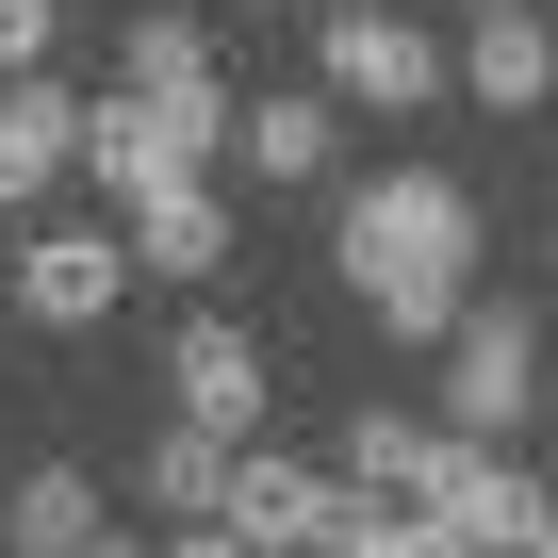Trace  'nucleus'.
<instances>
[{
  "mask_svg": "<svg viewBox=\"0 0 558 558\" xmlns=\"http://www.w3.org/2000/svg\"><path fill=\"white\" fill-rule=\"evenodd\" d=\"M329 246H345V296L378 313V345H444L460 296H476V197L444 165H378Z\"/></svg>",
  "mask_w": 558,
  "mask_h": 558,
  "instance_id": "1",
  "label": "nucleus"
},
{
  "mask_svg": "<svg viewBox=\"0 0 558 558\" xmlns=\"http://www.w3.org/2000/svg\"><path fill=\"white\" fill-rule=\"evenodd\" d=\"M230 165V83H181V99H83V181H99V214H132V197H165V181H214Z\"/></svg>",
  "mask_w": 558,
  "mask_h": 558,
  "instance_id": "2",
  "label": "nucleus"
},
{
  "mask_svg": "<svg viewBox=\"0 0 558 558\" xmlns=\"http://www.w3.org/2000/svg\"><path fill=\"white\" fill-rule=\"evenodd\" d=\"M313 83H329L345 116H427V99H460V83H444V34L395 17V0H345V17L313 34Z\"/></svg>",
  "mask_w": 558,
  "mask_h": 558,
  "instance_id": "3",
  "label": "nucleus"
},
{
  "mask_svg": "<svg viewBox=\"0 0 558 558\" xmlns=\"http://www.w3.org/2000/svg\"><path fill=\"white\" fill-rule=\"evenodd\" d=\"M0 296H17L34 329H99V313L132 296V230H116V214H34L17 263H0Z\"/></svg>",
  "mask_w": 558,
  "mask_h": 558,
  "instance_id": "4",
  "label": "nucleus"
},
{
  "mask_svg": "<svg viewBox=\"0 0 558 558\" xmlns=\"http://www.w3.org/2000/svg\"><path fill=\"white\" fill-rule=\"evenodd\" d=\"M525 411H542V329L460 296V329H444V411H427V427H444V444H509Z\"/></svg>",
  "mask_w": 558,
  "mask_h": 558,
  "instance_id": "5",
  "label": "nucleus"
},
{
  "mask_svg": "<svg viewBox=\"0 0 558 558\" xmlns=\"http://www.w3.org/2000/svg\"><path fill=\"white\" fill-rule=\"evenodd\" d=\"M411 509H427L444 542H476V558H525V525H542L558 493H542V476H525L509 444H444V476H427Z\"/></svg>",
  "mask_w": 558,
  "mask_h": 558,
  "instance_id": "6",
  "label": "nucleus"
},
{
  "mask_svg": "<svg viewBox=\"0 0 558 558\" xmlns=\"http://www.w3.org/2000/svg\"><path fill=\"white\" fill-rule=\"evenodd\" d=\"M345 476L329 460H279V444H230V493H214V525H246V542H345Z\"/></svg>",
  "mask_w": 558,
  "mask_h": 558,
  "instance_id": "7",
  "label": "nucleus"
},
{
  "mask_svg": "<svg viewBox=\"0 0 558 558\" xmlns=\"http://www.w3.org/2000/svg\"><path fill=\"white\" fill-rule=\"evenodd\" d=\"M165 395H181V427H214V444H263V395H279V378H263V345H246L230 313H197V329L165 345Z\"/></svg>",
  "mask_w": 558,
  "mask_h": 558,
  "instance_id": "8",
  "label": "nucleus"
},
{
  "mask_svg": "<svg viewBox=\"0 0 558 558\" xmlns=\"http://www.w3.org/2000/svg\"><path fill=\"white\" fill-rule=\"evenodd\" d=\"M50 181H83V99L50 66H17V83H0V230H17Z\"/></svg>",
  "mask_w": 558,
  "mask_h": 558,
  "instance_id": "9",
  "label": "nucleus"
},
{
  "mask_svg": "<svg viewBox=\"0 0 558 558\" xmlns=\"http://www.w3.org/2000/svg\"><path fill=\"white\" fill-rule=\"evenodd\" d=\"M230 148H246V181H279V197H313V181L345 165V99H329V83H279V99H230Z\"/></svg>",
  "mask_w": 558,
  "mask_h": 558,
  "instance_id": "10",
  "label": "nucleus"
},
{
  "mask_svg": "<svg viewBox=\"0 0 558 558\" xmlns=\"http://www.w3.org/2000/svg\"><path fill=\"white\" fill-rule=\"evenodd\" d=\"M444 83L493 99V116H542V99H558V34L525 17V0H476V34L444 50Z\"/></svg>",
  "mask_w": 558,
  "mask_h": 558,
  "instance_id": "11",
  "label": "nucleus"
},
{
  "mask_svg": "<svg viewBox=\"0 0 558 558\" xmlns=\"http://www.w3.org/2000/svg\"><path fill=\"white\" fill-rule=\"evenodd\" d=\"M116 230H132L148 279H230V197H214V181H165V197H132Z\"/></svg>",
  "mask_w": 558,
  "mask_h": 558,
  "instance_id": "12",
  "label": "nucleus"
},
{
  "mask_svg": "<svg viewBox=\"0 0 558 558\" xmlns=\"http://www.w3.org/2000/svg\"><path fill=\"white\" fill-rule=\"evenodd\" d=\"M329 476H345V493H378V509H411V493L444 476V427H427V411H395V395H362V411H345V460H329Z\"/></svg>",
  "mask_w": 558,
  "mask_h": 558,
  "instance_id": "13",
  "label": "nucleus"
},
{
  "mask_svg": "<svg viewBox=\"0 0 558 558\" xmlns=\"http://www.w3.org/2000/svg\"><path fill=\"white\" fill-rule=\"evenodd\" d=\"M83 525H99V476H83V460H34L17 493H0V542H17V558H66Z\"/></svg>",
  "mask_w": 558,
  "mask_h": 558,
  "instance_id": "14",
  "label": "nucleus"
},
{
  "mask_svg": "<svg viewBox=\"0 0 558 558\" xmlns=\"http://www.w3.org/2000/svg\"><path fill=\"white\" fill-rule=\"evenodd\" d=\"M132 493H148V509H165V525H197V509H214V493H230V444H214V427H165V444H148V460H132Z\"/></svg>",
  "mask_w": 558,
  "mask_h": 558,
  "instance_id": "15",
  "label": "nucleus"
},
{
  "mask_svg": "<svg viewBox=\"0 0 558 558\" xmlns=\"http://www.w3.org/2000/svg\"><path fill=\"white\" fill-rule=\"evenodd\" d=\"M116 83H132V99H181V83H214V34H197V17H132V34H116Z\"/></svg>",
  "mask_w": 558,
  "mask_h": 558,
  "instance_id": "16",
  "label": "nucleus"
},
{
  "mask_svg": "<svg viewBox=\"0 0 558 558\" xmlns=\"http://www.w3.org/2000/svg\"><path fill=\"white\" fill-rule=\"evenodd\" d=\"M329 558H476V542H444V525H427V509H378V493H362V509H345V542H329Z\"/></svg>",
  "mask_w": 558,
  "mask_h": 558,
  "instance_id": "17",
  "label": "nucleus"
},
{
  "mask_svg": "<svg viewBox=\"0 0 558 558\" xmlns=\"http://www.w3.org/2000/svg\"><path fill=\"white\" fill-rule=\"evenodd\" d=\"M50 34H66V0H0V83H17V66H50Z\"/></svg>",
  "mask_w": 558,
  "mask_h": 558,
  "instance_id": "18",
  "label": "nucleus"
},
{
  "mask_svg": "<svg viewBox=\"0 0 558 558\" xmlns=\"http://www.w3.org/2000/svg\"><path fill=\"white\" fill-rule=\"evenodd\" d=\"M165 558H246V525H214V509H197V525H165Z\"/></svg>",
  "mask_w": 558,
  "mask_h": 558,
  "instance_id": "19",
  "label": "nucleus"
},
{
  "mask_svg": "<svg viewBox=\"0 0 558 558\" xmlns=\"http://www.w3.org/2000/svg\"><path fill=\"white\" fill-rule=\"evenodd\" d=\"M66 558H165V542H132V525H83V542H66Z\"/></svg>",
  "mask_w": 558,
  "mask_h": 558,
  "instance_id": "20",
  "label": "nucleus"
},
{
  "mask_svg": "<svg viewBox=\"0 0 558 558\" xmlns=\"http://www.w3.org/2000/svg\"><path fill=\"white\" fill-rule=\"evenodd\" d=\"M525 558H558V509H542V525H525Z\"/></svg>",
  "mask_w": 558,
  "mask_h": 558,
  "instance_id": "21",
  "label": "nucleus"
},
{
  "mask_svg": "<svg viewBox=\"0 0 558 558\" xmlns=\"http://www.w3.org/2000/svg\"><path fill=\"white\" fill-rule=\"evenodd\" d=\"M542 411H558V345H542Z\"/></svg>",
  "mask_w": 558,
  "mask_h": 558,
  "instance_id": "22",
  "label": "nucleus"
},
{
  "mask_svg": "<svg viewBox=\"0 0 558 558\" xmlns=\"http://www.w3.org/2000/svg\"><path fill=\"white\" fill-rule=\"evenodd\" d=\"M246 17H296V0H246Z\"/></svg>",
  "mask_w": 558,
  "mask_h": 558,
  "instance_id": "23",
  "label": "nucleus"
},
{
  "mask_svg": "<svg viewBox=\"0 0 558 558\" xmlns=\"http://www.w3.org/2000/svg\"><path fill=\"white\" fill-rule=\"evenodd\" d=\"M542 263H558V246H542Z\"/></svg>",
  "mask_w": 558,
  "mask_h": 558,
  "instance_id": "24",
  "label": "nucleus"
}]
</instances>
